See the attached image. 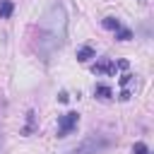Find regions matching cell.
Returning <instances> with one entry per match:
<instances>
[{
	"label": "cell",
	"mask_w": 154,
	"mask_h": 154,
	"mask_svg": "<svg viewBox=\"0 0 154 154\" xmlns=\"http://www.w3.org/2000/svg\"><path fill=\"white\" fill-rule=\"evenodd\" d=\"M65 38H67V14L60 2H53L43 14V19L38 22V36L34 38V48L43 60H48L65 43Z\"/></svg>",
	"instance_id": "1"
},
{
	"label": "cell",
	"mask_w": 154,
	"mask_h": 154,
	"mask_svg": "<svg viewBox=\"0 0 154 154\" xmlns=\"http://www.w3.org/2000/svg\"><path fill=\"white\" fill-rule=\"evenodd\" d=\"M108 144H111L108 137H103V135H89V137L82 140L75 149H70V154H99V152L106 149Z\"/></svg>",
	"instance_id": "2"
},
{
	"label": "cell",
	"mask_w": 154,
	"mask_h": 154,
	"mask_svg": "<svg viewBox=\"0 0 154 154\" xmlns=\"http://www.w3.org/2000/svg\"><path fill=\"white\" fill-rule=\"evenodd\" d=\"M77 123H79V113H75V111H70V113L60 116V123H58V137L70 135V132L77 128Z\"/></svg>",
	"instance_id": "3"
},
{
	"label": "cell",
	"mask_w": 154,
	"mask_h": 154,
	"mask_svg": "<svg viewBox=\"0 0 154 154\" xmlns=\"http://www.w3.org/2000/svg\"><path fill=\"white\" fill-rule=\"evenodd\" d=\"M91 70H94V72H103V75H111V72H116V63H113V60H101V63H96Z\"/></svg>",
	"instance_id": "4"
},
{
	"label": "cell",
	"mask_w": 154,
	"mask_h": 154,
	"mask_svg": "<svg viewBox=\"0 0 154 154\" xmlns=\"http://www.w3.org/2000/svg\"><path fill=\"white\" fill-rule=\"evenodd\" d=\"M12 10H14L12 0H0V19H10L12 17Z\"/></svg>",
	"instance_id": "5"
},
{
	"label": "cell",
	"mask_w": 154,
	"mask_h": 154,
	"mask_svg": "<svg viewBox=\"0 0 154 154\" xmlns=\"http://www.w3.org/2000/svg\"><path fill=\"white\" fill-rule=\"evenodd\" d=\"M89 58H94V48H91V46H82V48L77 51V60L84 63V60H89Z\"/></svg>",
	"instance_id": "6"
},
{
	"label": "cell",
	"mask_w": 154,
	"mask_h": 154,
	"mask_svg": "<svg viewBox=\"0 0 154 154\" xmlns=\"http://www.w3.org/2000/svg\"><path fill=\"white\" fill-rule=\"evenodd\" d=\"M94 94H96L99 99H111V96H113V91H111V87H106V84H99V87L94 89Z\"/></svg>",
	"instance_id": "7"
},
{
	"label": "cell",
	"mask_w": 154,
	"mask_h": 154,
	"mask_svg": "<svg viewBox=\"0 0 154 154\" xmlns=\"http://www.w3.org/2000/svg\"><path fill=\"white\" fill-rule=\"evenodd\" d=\"M103 26H106V29H111V31L116 34V31H118V29H120L123 24H120V22H118L116 17H106V19H103Z\"/></svg>",
	"instance_id": "8"
},
{
	"label": "cell",
	"mask_w": 154,
	"mask_h": 154,
	"mask_svg": "<svg viewBox=\"0 0 154 154\" xmlns=\"http://www.w3.org/2000/svg\"><path fill=\"white\" fill-rule=\"evenodd\" d=\"M116 38H118V41H130V38H132V31L125 29V26H120V29L116 31Z\"/></svg>",
	"instance_id": "9"
},
{
	"label": "cell",
	"mask_w": 154,
	"mask_h": 154,
	"mask_svg": "<svg viewBox=\"0 0 154 154\" xmlns=\"http://www.w3.org/2000/svg\"><path fill=\"white\" fill-rule=\"evenodd\" d=\"M132 152H135V154H149V149H147V144H144V142H135Z\"/></svg>",
	"instance_id": "10"
},
{
	"label": "cell",
	"mask_w": 154,
	"mask_h": 154,
	"mask_svg": "<svg viewBox=\"0 0 154 154\" xmlns=\"http://www.w3.org/2000/svg\"><path fill=\"white\" fill-rule=\"evenodd\" d=\"M140 2H147V0H140Z\"/></svg>",
	"instance_id": "11"
}]
</instances>
